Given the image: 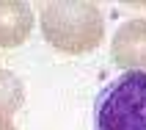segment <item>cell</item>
Returning <instances> with one entry per match:
<instances>
[{"mask_svg": "<svg viewBox=\"0 0 146 130\" xmlns=\"http://www.w3.org/2000/svg\"><path fill=\"white\" fill-rule=\"evenodd\" d=\"M33 11L22 0H0V47H17L31 36Z\"/></svg>", "mask_w": 146, "mask_h": 130, "instance_id": "4", "label": "cell"}, {"mask_svg": "<svg viewBox=\"0 0 146 130\" xmlns=\"http://www.w3.org/2000/svg\"><path fill=\"white\" fill-rule=\"evenodd\" d=\"M41 36L58 53L83 56L105 42V19L94 3L64 0L41 8Z\"/></svg>", "mask_w": 146, "mask_h": 130, "instance_id": "1", "label": "cell"}, {"mask_svg": "<svg viewBox=\"0 0 146 130\" xmlns=\"http://www.w3.org/2000/svg\"><path fill=\"white\" fill-rule=\"evenodd\" d=\"M94 130H146V72L119 75L94 103Z\"/></svg>", "mask_w": 146, "mask_h": 130, "instance_id": "2", "label": "cell"}, {"mask_svg": "<svg viewBox=\"0 0 146 130\" xmlns=\"http://www.w3.org/2000/svg\"><path fill=\"white\" fill-rule=\"evenodd\" d=\"M0 130H17V127H14L11 119H3V116H0Z\"/></svg>", "mask_w": 146, "mask_h": 130, "instance_id": "6", "label": "cell"}, {"mask_svg": "<svg viewBox=\"0 0 146 130\" xmlns=\"http://www.w3.org/2000/svg\"><path fill=\"white\" fill-rule=\"evenodd\" d=\"M22 100H25L22 80H19L14 72L0 69V116L8 119L11 114H17V111L22 108Z\"/></svg>", "mask_w": 146, "mask_h": 130, "instance_id": "5", "label": "cell"}, {"mask_svg": "<svg viewBox=\"0 0 146 130\" xmlns=\"http://www.w3.org/2000/svg\"><path fill=\"white\" fill-rule=\"evenodd\" d=\"M110 56L127 72L143 69L146 66V19H130L116 31Z\"/></svg>", "mask_w": 146, "mask_h": 130, "instance_id": "3", "label": "cell"}]
</instances>
